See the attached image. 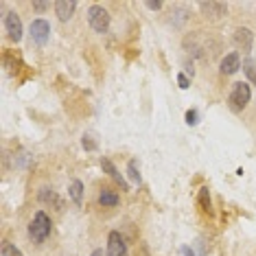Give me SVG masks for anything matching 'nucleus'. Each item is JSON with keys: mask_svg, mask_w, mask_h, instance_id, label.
Instances as JSON below:
<instances>
[{"mask_svg": "<svg viewBox=\"0 0 256 256\" xmlns=\"http://www.w3.org/2000/svg\"><path fill=\"white\" fill-rule=\"evenodd\" d=\"M232 42L238 50H243V53H250V48H252V42H254V36L250 28H243L238 26L234 33H232Z\"/></svg>", "mask_w": 256, "mask_h": 256, "instance_id": "7", "label": "nucleus"}, {"mask_svg": "<svg viewBox=\"0 0 256 256\" xmlns=\"http://www.w3.org/2000/svg\"><path fill=\"white\" fill-rule=\"evenodd\" d=\"M200 11L206 16V18L219 20L221 16H226V11H228V4H224V2H200Z\"/></svg>", "mask_w": 256, "mask_h": 256, "instance_id": "8", "label": "nucleus"}, {"mask_svg": "<svg viewBox=\"0 0 256 256\" xmlns=\"http://www.w3.org/2000/svg\"><path fill=\"white\" fill-rule=\"evenodd\" d=\"M68 195H70V200L74 204H81V200H84V184L79 180H72L70 186H68Z\"/></svg>", "mask_w": 256, "mask_h": 256, "instance_id": "13", "label": "nucleus"}, {"mask_svg": "<svg viewBox=\"0 0 256 256\" xmlns=\"http://www.w3.org/2000/svg\"><path fill=\"white\" fill-rule=\"evenodd\" d=\"M28 234H31V238L36 243H42L46 241V236L50 234V219L48 214H46L44 210H38L36 217H33L31 226H28Z\"/></svg>", "mask_w": 256, "mask_h": 256, "instance_id": "1", "label": "nucleus"}, {"mask_svg": "<svg viewBox=\"0 0 256 256\" xmlns=\"http://www.w3.org/2000/svg\"><path fill=\"white\" fill-rule=\"evenodd\" d=\"M127 243L118 230H112L108 234V256H127Z\"/></svg>", "mask_w": 256, "mask_h": 256, "instance_id": "5", "label": "nucleus"}, {"mask_svg": "<svg viewBox=\"0 0 256 256\" xmlns=\"http://www.w3.org/2000/svg\"><path fill=\"white\" fill-rule=\"evenodd\" d=\"M84 147L92 151V149H96V142H94V140H90V136H84Z\"/></svg>", "mask_w": 256, "mask_h": 256, "instance_id": "21", "label": "nucleus"}, {"mask_svg": "<svg viewBox=\"0 0 256 256\" xmlns=\"http://www.w3.org/2000/svg\"><path fill=\"white\" fill-rule=\"evenodd\" d=\"M182 252H184V256H195L193 252H190V248H184V250H182Z\"/></svg>", "mask_w": 256, "mask_h": 256, "instance_id": "25", "label": "nucleus"}, {"mask_svg": "<svg viewBox=\"0 0 256 256\" xmlns=\"http://www.w3.org/2000/svg\"><path fill=\"white\" fill-rule=\"evenodd\" d=\"M186 123H188V125H197V123H200V112H197V110H188V112H186Z\"/></svg>", "mask_w": 256, "mask_h": 256, "instance_id": "18", "label": "nucleus"}, {"mask_svg": "<svg viewBox=\"0 0 256 256\" xmlns=\"http://www.w3.org/2000/svg\"><path fill=\"white\" fill-rule=\"evenodd\" d=\"M241 68H243V72H246V77L256 86V60H250V57L248 60H243Z\"/></svg>", "mask_w": 256, "mask_h": 256, "instance_id": "14", "label": "nucleus"}, {"mask_svg": "<svg viewBox=\"0 0 256 256\" xmlns=\"http://www.w3.org/2000/svg\"><path fill=\"white\" fill-rule=\"evenodd\" d=\"M178 84H180V88H182V90H186L190 81H188V77H186V74H180V77H178Z\"/></svg>", "mask_w": 256, "mask_h": 256, "instance_id": "20", "label": "nucleus"}, {"mask_svg": "<svg viewBox=\"0 0 256 256\" xmlns=\"http://www.w3.org/2000/svg\"><path fill=\"white\" fill-rule=\"evenodd\" d=\"M74 9H77V2H74V0H57L55 2V14H57V18H60L62 22L70 20Z\"/></svg>", "mask_w": 256, "mask_h": 256, "instance_id": "9", "label": "nucleus"}, {"mask_svg": "<svg viewBox=\"0 0 256 256\" xmlns=\"http://www.w3.org/2000/svg\"><path fill=\"white\" fill-rule=\"evenodd\" d=\"M250 98H252L250 86L246 84V81H238V84H234V88H232V92H230V108L234 110V112H241V110H246Z\"/></svg>", "mask_w": 256, "mask_h": 256, "instance_id": "2", "label": "nucleus"}, {"mask_svg": "<svg viewBox=\"0 0 256 256\" xmlns=\"http://www.w3.org/2000/svg\"><path fill=\"white\" fill-rule=\"evenodd\" d=\"M127 173H130V180L132 182H136V184H140V171H138V164H136V160H130V164H127Z\"/></svg>", "mask_w": 256, "mask_h": 256, "instance_id": "16", "label": "nucleus"}, {"mask_svg": "<svg viewBox=\"0 0 256 256\" xmlns=\"http://www.w3.org/2000/svg\"><path fill=\"white\" fill-rule=\"evenodd\" d=\"M40 202L42 204H53L55 208H64V202L60 200V195L55 193L53 188H48V186H42V188H40Z\"/></svg>", "mask_w": 256, "mask_h": 256, "instance_id": "11", "label": "nucleus"}, {"mask_svg": "<svg viewBox=\"0 0 256 256\" xmlns=\"http://www.w3.org/2000/svg\"><path fill=\"white\" fill-rule=\"evenodd\" d=\"M101 166H103V171H108V176L112 178V180H116V182L120 184V188L123 190H127V182H125V178L118 173V168H116L114 164H112V160H108V158H103L101 160Z\"/></svg>", "mask_w": 256, "mask_h": 256, "instance_id": "12", "label": "nucleus"}, {"mask_svg": "<svg viewBox=\"0 0 256 256\" xmlns=\"http://www.w3.org/2000/svg\"><path fill=\"white\" fill-rule=\"evenodd\" d=\"M4 28H7V36L11 42H20L22 40V22L16 11H7L4 14Z\"/></svg>", "mask_w": 256, "mask_h": 256, "instance_id": "4", "label": "nucleus"}, {"mask_svg": "<svg viewBox=\"0 0 256 256\" xmlns=\"http://www.w3.org/2000/svg\"><path fill=\"white\" fill-rule=\"evenodd\" d=\"M200 204L204 206V210H210V197H208L206 188H202V193H200Z\"/></svg>", "mask_w": 256, "mask_h": 256, "instance_id": "19", "label": "nucleus"}, {"mask_svg": "<svg viewBox=\"0 0 256 256\" xmlns=\"http://www.w3.org/2000/svg\"><path fill=\"white\" fill-rule=\"evenodd\" d=\"M238 68H241V57H238V53H230L221 60L219 70H221V74H234Z\"/></svg>", "mask_w": 256, "mask_h": 256, "instance_id": "10", "label": "nucleus"}, {"mask_svg": "<svg viewBox=\"0 0 256 256\" xmlns=\"http://www.w3.org/2000/svg\"><path fill=\"white\" fill-rule=\"evenodd\" d=\"M98 202H101L103 206H116V204H118V195H116L114 190L103 188V190H101V195H98Z\"/></svg>", "mask_w": 256, "mask_h": 256, "instance_id": "15", "label": "nucleus"}, {"mask_svg": "<svg viewBox=\"0 0 256 256\" xmlns=\"http://www.w3.org/2000/svg\"><path fill=\"white\" fill-rule=\"evenodd\" d=\"M48 38H50V24L46 20H33L31 22V40L36 44L40 46H44L46 42H48Z\"/></svg>", "mask_w": 256, "mask_h": 256, "instance_id": "6", "label": "nucleus"}, {"mask_svg": "<svg viewBox=\"0 0 256 256\" xmlns=\"http://www.w3.org/2000/svg\"><path fill=\"white\" fill-rule=\"evenodd\" d=\"M2 256H24V254H22L16 246H11V243H4L2 246Z\"/></svg>", "mask_w": 256, "mask_h": 256, "instance_id": "17", "label": "nucleus"}, {"mask_svg": "<svg viewBox=\"0 0 256 256\" xmlns=\"http://www.w3.org/2000/svg\"><path fill=\"white\" fill-rule=\"evenodd\" d=\"M88 22L96 33H106L110 28V14L108 9H103L101 4H92L88 9Z\"/></svg>", "mask_w": 256, "mask_h": 256, "instance_id": "3", "label": "nucleus"}, {"mask_svg": "<svg viewBox=\"0 0 256 256\" xmlns=\"http://www.w3.org/2000/svg\"><path fill=\"white\" fill-rule=\"evenodd\" d=\"M90 256H108V254H103V250H94Z\"/></svg>", "mask_w": 256, "mask_h": 256, "instance_id": "24", "label": "nucleus"}, {"mask_svg": "<svg viewBox=\"0 0 256 256\" xmlns=\"http://www.w3.org/2000/svg\"><path fill=\"white\" fill-rule=\"evenodd\" d=\"M147 7H149V9H156V11H158V9L162 7V2H147Z\"/></svg>", "mask_w": 256, "mask_h": 256, "instance_id": "23", "label": "nucleus"}, {"mask_svg": "<svg viewBox=\"0 0 256 256\" xmlns=\"http://www.w3.org/2000/svg\"><path fill=\"white\" fill-rule=\"evenodd\" d=\"M33 7H36L38 11H44L46 7H48V2H33Z\"/></svg>", "mask_w": 256, "mask_h": 256, "instance_id": "22", "label": "nucleus"}]
</instances>
